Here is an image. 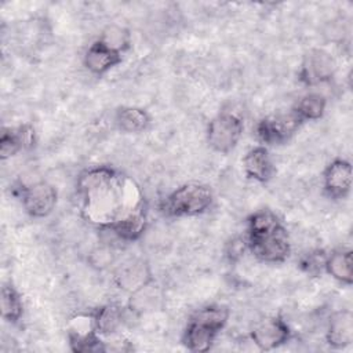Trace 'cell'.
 I'll return each instance as SVG.
<instances>
[{
  "instance_id": "ffe728a7",
  "label": "cell",
  "mask_w": 353,
  "mask_h": 353,
  "mask_svg": "<svg viewBox=\"0 0 353 353\" xmlns=\"http://www.w3.org/2000/svg\"><path fill=\"white\" fill-rule=\"evenodd\" d=\"M325 98L321 94L310 92L303 95L295 105L294 113L303 123L306 120H317L325 110Z\"/></svg>"
},
{
  "instance_id": "44dd1931",
  "label": "cell",
  "mask_w": 353,
  "mask_h": 353,
  "mask_svg": "<svg viewBox=\"0 0 353 353\" xmlns=\"http://www.w3.org/2000/svg\"><path fill=\"white\" fill-rule=\"evenodd\" d=\"M1 317L10 323H17L23 312L22 299L18 291L11 284H4L1 287V298H0Z\"/></svg>"
},
{
  "instance_id": "52a82bcc",
  "label": "cell",
  "mask_w": 353,
  "mask_h": 353,
  "mask_svg": "<svg viewBox=\"0 0 353 353\" xmlns=\"http://www.w3.org/2000/svg\"><path fill=\"white\" fill-rule=\"evenodd\" d=\"M69 345L73 352L85 353L105 350L103 342L95 328L94 314H79L68 325Z\"/></svg>"
},
{
  "instance_id": "ba28073f",
  "label": "cell",
  "mask_w": 353,
  "mask_h": 353,
  "mask_svg": "<svg viewBox=\"0 0 353 353\" xmlns=\"http://www.w3.org/2000/svg\"><path fill=\"white\" fill-rule=\"evenodd\" d=\"M21 201L30 216L44 218L55 208L57 190L52 185L39 181L21 189Z\"/></svg>"
},
{
  "instance_id": "7a4b0ae2",
  "label": "cell",
  "mask_w": 353,
  "mask_h": 353,
  "mask_svg": "<svg viewBox=\"0 0 353 353\" xmlns=\"http://www.w3.org/2000/svg\"><path fill=\"white\" fill-rule=\"evenodd\" d=\"M248 250L261 261L277 263L290 255L288 233L276 214L261 210L248 219Z\"/></svg>"
},
{
  "instance_id": "30bf717a",
  "label": "cell",
  "mask_w": 353,
  "mask_h": 353,
  "mask_svg": "<svg viewBox=\"0 0 353 353\" xmlns=\"http://www.w3.org/2000/svg\"><path fill=\"white\" fill-rule=\"evenodd\" d=\"M251 341L261 350H272L281 346L291 338L288 324L280 317H269L262 320L252 331Z\"/></svg>"
},
{
  "instance_id": "4fadbf2b",
  "label": "cell",
  "mask_w": 353,
  "mask_h": 353,
  "mask_svg": "<svg viewBox=\"0 0 353 353\" xmlns=\"http://www.w3.org/2000/svg\"><path fill=\"white\" fill-rule=\"evenodd\" d=\"M34 143V130L29 124L15 128H3L0 135V154L1 159L15 156L19 150L30 148Z\"/></svg>"
},
{
  "instance_id": "9c48e42d",
  "label": "cell",
  "mask_w": 353,
  "mask_h": 353,
  "mask_svg": "<svg viewBox=\"0 0 353 353\" xmlns=\"http://www.w3.org/2000/svg\"><path fill=\"white\" fill-rule=\"evenodd\" d=\"M334 72L335 62L332 57L323 50H312L302 61L299 80L306 85H314L330 80Z\"/></svg>"
},
{
  "instance_id": "5bb4252c",
  "label": "cell",
  "mask_w": 353,
  "mask_h": 353,
  "mask_svg": "<svg viewBox=\"0 0 353 353\" xmlns=\"http://www.w3.org/2000/svg\"><path fill=\"white\" fill-rule=\"evenodd\" d=\"M243 168L248 178L258 182H266L274 172L273 163L265 146H255L250 149L243 159Z\"/></svg>"
},
{
  "instance_id": "7c38bea8",
  "label": "cell",
  "mask_w": 353,
  "mask_h": 353,
  "mask_svg": "<svg viewBox=\"0 0 353 353\" xmlns=\"http://www.w3.org/2000/svg\"><path fill=\"white\" fill-rule=\"evenodd\" d=\"M352 188V165L346 160H334L324 171V189L332 199H343Z\"/></svg>"
},
{
  "instance_id": "8992f818",
  "label": "cell",
  "mask_w": 353,
  "mask_h": 353,
  "mask_svg": "<svg viewBox=\"0 0 353 353\" xmlns=\"http://www.w3.org/2000/svg\"><path fill=\"white\" fill-rule=\"evenodd\" d=\"M302 121L294 112L272 114L256 124V135L262 143L280 145L288 141Z\"/></svg>"
},
{
  "instance_id": "e0dca14e",
  "label": "cell",
  "mask_w": 353,
  "mask_h": 353,
  "mask_svg": "<svg viewBox=\"0 0 353 353\" xmlns=\"http://www.w3.org/2000/svg\"><path fill=\"white\" fill-rule=\"evenodd\" d=\"M119 239L125 241H134L141 237L143 230L146 229V212L145 210L135 211L109 228Z\"/></svg>"
},
{
  "instance_id": "6da1fadb",
  "label": "cell",
  "mask_w": 353,
  "mask_h": 353,
  "mask_svg": "<svg viewBox=\"0 0 353 353\" xmlns=\"http://www.w3.org/2000/svg\"><path fill=\"white\" fill-rule=\"evenodd\" d=\"M77 194L84 218L108 229L121 218L145 210L135 182L106 165L84 171L77 181Z\"/></svg>"
},
{
  "instance_id": "ac0fdd59",
  "label": "cell",
  "mask_w": 353,
  "mask_h": 353,
  "mask_svg": "<svg viewBox=\"0 0 353 353\" xmlns=\"http://www.w3.org/2000/svg\"><path fill=\"white\" fill-rule=\"evenodd\" d=\"M324 268L334 279L350 284L353 279V263L350 250H338L325 256Z\"/></svg>"
},
{
  "instance_id": "3957f363",
  "label": "cell",
  "mask_w": 353,
  "mask_h": 353,
  "mask_svg": "<svg viewBox=\"0 0 353 353\" xmlns=\"http://www.w3.org/2000/svg\"><path fill=\"white\" fill-rule=\"evenodd\" d=\"M228 319L229 310L225 306H208L199 310L185 328L183 345L192 352H207Z\"/></svg>"
},
{
  "instance_id": "7402d4cb",
  "label": "cell",
  "mask_w": 353,
  "mask_h": 353,
  "mask_svg": "<svg viewBox=\"0 0 353 353\" xmlns=\"http://www.w3.org/2000/svg\"><path fill=\"white\" fill-rule=\"evenodd\" d=\"M149 279V273L146 270V266L142 262H134L130 266L120 270L117 274L119 284L125 290H139L142 288ZM120 287V288H121Z\"/></svg>"
},
{
  "instance_id": "8fae6325",
  "label": "cell",
  "mask_w": 353,
  "mask_h": 353,
  "mask_svg": "<svg viewBox=\"0 0 353 353\" xmlns=\"http://www.w3.org/2000/svg\"><path fill=\"white\" fill-rule=\"evenodd\" d=\"M121 51L102 39L94 41L84 54V66L94 74H103L121 62Z\"/></svg>"
},
{
  "instance_id": "277c9868",
  "label": "cell",
  "mask_w": 353,
  "mask_h": 353,
  "mask_svg": "<svg viewBox=\"0 0 353 353\" xmlns=\"http://www.w3.org/2000/svg\"><path fill=\"white\" fill-rule=\"evenodd\" d=\"M212 203L210 188L199 183H186L170 193L160 208L171 216H194L205 212Z\"/></svg>"
},
{
  "instance_id": "5b68a950",
  "label": "cell",
  "mask_w": 353,
  "mask_h": 353,
  "mask_svg": "<svg viewBox=\"0 0 353 353\" xmlns=\"http://www.w3.org/2000/svg\"><path fill=\"white\" fill-rule=\"evenodd\" d=\"M241 119L230 112H221L208 124L207 141L212 150L228 154L232 152L243 134Z\"/></svg>"
},
{
  "instance_id": "d6986e66",
  "label": "cell",
  "mask_w": 353,
  "mask_h": 353,
  "mask_svg": "<svg viewBox=\"0 0 353 353\" xmlns=\"http://www.w3.org/2000/svg\"><path fill=\"white\" fill-rule=\"evenodd\" d=\"M123 309L117 305H106L94 313L95 328L99 335H112L123 324Z\"/></svg>"
},
{
  "instance_id": "2e32d148",
  "label": "cell",
  "mask_w": 353,
  "mask_h": 353,
  "mask_svg": "<svg viewBox=\"0 0 353 353\" xmlns=\"http://www.w3.org/2000/svg\"><path fill=\"white\" fill-rule=\"evenodd\" d=\"M114 121L124 132H142L150 124V116L145 109L123 106L116 112Z\"/></svg>"
},
{
  "instance_id": "603a6c76",
  "label": "cell",
  "mask_w": 353,
  "mask_h": 353,
  "mask_svg": "<svg viewBox=\"0 0 353 353\" xmlns=\"http://www.w3.org/2000/svg\"><path fill=\"white\" fill-rule=\"evenodd\" d=\"M324 261L325 256L323 254V251H317V252H312L307 256H305L301 262L303 270H306L307 273H316L320 270L321 266H324Z\"/></svg>"
},
{
  "instance_id": "cb8c5ba5",
  "label": "cell",
  "mask_w": 353,
  "mask_h": 353,
  "mask_svg": "<svg viewBox=\"0 0 353 353\" xmlns=\"http://www.w3.org/2000/svg\"><path fill=\"white\" fill-rule=\"evenodd\" d=\"M245 248H248L247 245V240L244 239H233L229 244H228V248H226V255L229 256L230 261H236L237 258H240Z\"/></svg>"
},
{
  "instance_id": "9a60e30c",
  "label": "cell",
  "mask_w": 353,
  "mask_h": 353,
  "mask_svg": "<svg viewBox=\"0 0 353 353\" xmlns=\"http://www.w3.org/2000/svg\"><path fill=\"white\" fill-rule=\"evenodd\" d=\"M353 341V317L347 310L336 312L328 323L327 343L335 349H342Z\"/></svg>"
}]
</instances>
